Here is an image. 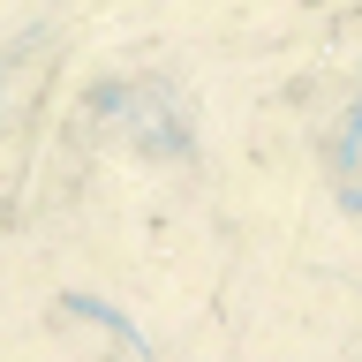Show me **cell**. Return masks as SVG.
I'll use <instances>...</instances> for the list:
<instances>
[{
    "label": "cell",
    "instance_id": "obj_1",
    "mask_svg": "<svg viewBox=\"0 0 362 362\" xmlns=\"http://www.w3.org/2000/svg\"><path fill=\"white\" fill-rule=\"evenodd\" d=\"M61 310H68V317H90V325H106V332L121 339L129 355H151V347H144V332H136V325L113 310V302H98V294H61Z\"/></svg>",
    "mask_w": 362,
    "mask_h": 362
},
{
    "label": "cell",
    "instance_id": "obj_2",
    "mask_svg": "<svg viewBox=\"0 0 362 362\" xmlns=\"http://www.w3.org/2000/svg\"><path fill=\"white\" fill-rule=\"evenodd\" d=\"M339 204H347V211H362V181H347V189H339Z\"/></svg>",
    "mask_w": 362,
    "mask_h": 362
}]
</instances>
